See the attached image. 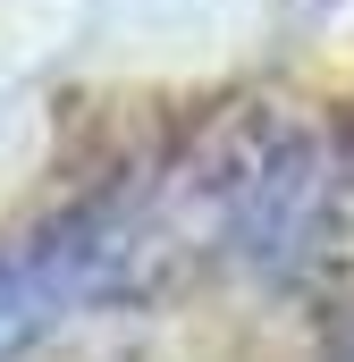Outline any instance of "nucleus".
<instances>
[{
    "label": "nucleus",
    "mask_w": 354,
    "mask_h": 362,
    "mask_svg": "<svg viewBox=\"0 0 354 362\" xmlns=\"http://www.w3.org/2000/svg\"><path fill=\"white\" fill-rule=\"evenodd\" d=\"M110 262H118V236L110 228H68V236H51V245H25V253H8L0 262V354H17L25 337H42L59 312H76L85 295L110 286Z\"/></svg>",
    "instance_id": "obj_1"
}]
</instances>
